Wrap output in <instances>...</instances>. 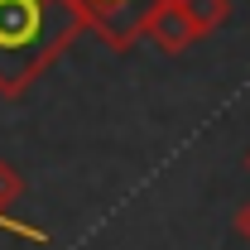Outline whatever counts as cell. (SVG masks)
Instances as JSON below:
<instances>
[{
    "instance_id": "6da1fadb",
    "label": "cell",
    "mask_w": 250,
    "mask_h": 250,
    "mask_svg": "<svg viewBox=\"0 0 250 250\" xmlns=\"http://www.w3.org/2000/svg\"><path fill=\"white\" fill-rule=\"evenodd\" d=\"M82 29L77 0H0V96H20Z\"/></svg>"
},
{
    "instance_id": "7a4b0ae2",
    "label": "cell",
    "mask_w": 250,
    "mask_h": 250,
    "mask_svg": "<svg viewBox=\"0 0 250 250\" xmlns=\"http://www.w3.org/2000/svg\"><path fill=\"white\" fill-rule=\"evenodd\" d=\"M140 34L154 39L164 53H183V48L197 43V29H192V20H188L183 0H149L145 15H140Z\"/></svg>"
},
{
    "instance_id": "3957f363",
    "label": "cell",
    "mask_w": 250,
    "mask_h": 250,
    "mask_svg": "<svg viewBox=\"0 0 250 250\" xmlns=\"http://www.w3.org/2000/svg\"><path fill=\"white\" fill-rule=\"evenodd\" d=\"M77 10L111 48H125L130 34H140V15H145L140 0H77Z\"/></svg>"
},
{
    "instance_id": "277c9868",
    "label": "cell",
    "mask_w": 250,
    "mask_h": 250,
    "mask_svg": "<svg viewBox=\"0 0 250 250\" xmlns=\"http://www.w3.org/2000/svg\"><path fill=\"white\" fill-rule=\"evenodd\" d=\"M183 10H188V20H192V29H197V39L217 34L231 20V0H183Z\"/></svg>"
},
{
    "instance_id": "5b68a950",
    "label": "cell",
    "mask_w": 250,
    "mask_h": 250,
    "mask_svg": "<svg viewBox=\"0 0 250 250\" xmlns=\"http://www.w3.org/2000/svg\"><path fill=\"white\" fill-rule=\"evenodd\" d=\"M236 231H241V241H250V202L236 207Z\"/></svg>"
},
{
    "instance_id": "8992f818",
    "label": "cell",
    "mask_w": 250,
    "mask_h": 250,
    "mask_svg": "<svg viewBox=\"0 0 250 250\" xmlns=\"http://www.w3.org/2000/svg\"><path fill=\"white\" fill-rule=\"evenodd\" d=\"M246 173H250V149H246Z\"/></svg>"
}]
</instances>
